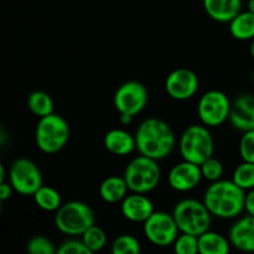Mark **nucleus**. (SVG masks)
Returning <instances> with one entry per match:
<instances>
[{"instance_id":"nucleus-1","label":"nucleus","mask_w":254,"mask_h":254,"mask_svg":"<svg viewBox=\"0 0 254 254\" xmlns=\"http://www.w3.org/2000/svg\"><path fill=\"white\" fill-rule=\"evenodd\" d=\"M134 136L139 154L154 160H161L170 155L176 143L171 127L159 118H148L141 122Z\"/></svg>"},{"instance_id":"nucleus-2","label":"nucleus","mask_w":254,"mask_h":254,"mask_svg":"<svg viewBox=\"0 0 254 254\" xmlns=\"http://www.w3.org/2000/svg\"><path fill=\"white\" fill-rule=\"evenodd\" d=\"M246 191L233 180H217L211 184L203 196V203L215 217L230 220L245 211Z\"/></svg>"},{"instance_id":"nucleus-3","label":"nucleus","mask_w":254,"mask_h":254,"mask_svg":"<svg viewBox=\"0 0 254 254\" xmlns=\"http://www.w3.org/2000/svg\"><path fill=\"white\" fill-rule=\"evenodd\" d=\"M69 126L64 117L51 113L42 117L35 129L37 148L46 154H55L64 148L69 140Z\"/></svg>"},{"instance_id":"nucleus-4","label":"nucleus","mask_w":254,"mask_h":254,"mask_svg":"<svg viewBox=\"0 0 254 254\" xmlns=\"http://www.w3.org/2000/svg\"><path fill=\"white\" fill-rule=\"evenodd\" d=\"M94 225V213L87 203L82 201H69L62 203L55 215V226L64 235L69 237L82 236Z\"/></svg>"},{"instance_id":"nucleus-5","label":"nucleus","mask_w":254,"mask_h":254,"mask_svg":"<svg viewBox=\"0 0 254 254\" xmlns=\"http://www.w3.org/2000/svg\"><path fill=\"white\" fill-rule=\"evenodd\" d=\"M173 216L181 233H189L198 237L210 230L212 215L203 201L201 202L193 198L179 201L174 207Z\"/></svg>"},{"instance_id":"nucleus-6","label":"nucleus","mask_w":254,"mask_h":254,"mask_svg":"<svg viewBox=\"0 0 254 254\" xmlns=\"http://www.w3.org/2000/svg\"><path fill=\"white\" fill-rule=\"evenodd\" d=\"M179 148L184 160L201 165L203 161L213 156L215 141L205 124H192L181 134Z\"/></svg>"},{"instance_id":"nucleus-7","label":"nucleus","mask_w":254,"mask_h":254,"mask_svg":"<svg viewBox=\"0 0 254 254\" xmlns=\"http://www.w3.org/2000/svg\"><path fill=\"white\" fill-rule=\"evenodd\" d=\"M124 179L131 192H150L158 188L161 179V170L158 165V160L140 154L127 165Z\"/></svg>"},{"instance_id":"nucleus-8","label":"nucleus","mask_w":254,"mask_h":254,"mask_svg":"<svg viewBox=\"0 0 254 254\" xmlns=\"http://www.w3.org/2000/svg\"><path fill=\"white\" fill-rule=\"evenodd\" d=\"M143 231L146 240L156 247L173 246L180 232L174 216L164 211H154L143 223Z\"/></svg>"},{"instance_id":"nucleus-9","label":"nucleus","mask_w":254,"mask_h":254,"mask_svg":"<svg viewBox=\"0 0 254 254\" xmlns=\"http://www.w3.org/2000/svg\"><path fill=\"white\" fill-rule=\"evenodd\" d=\"M231 101L223 92L212 89L203 94L198 101L197 113L206 127H220L230 118Z\"/></svg>"},{"instance_id":"nucleus-10","label":"nucleus","mask_w":254,"mask_h":254,"mask_svg":"<svg viewBox=\"0 0 254 254\" xmlns=\"http://www.w3.org/2000/svg\"><path fill=\"white\" fill-rule=\"evenodd\" d=\"M9 180L15 192L22 196H34L42 186V174L34 161L20 158L10 166Z\"/></svg>"},{"instance_id":"nucleus-11","label":"nucleus","mask_w":254,"mask_h":254,"mask_svg":"<svg viewBox=\"0 0 254 254\" xmlns=\"http://www.w3.org/2000/svg\"><path fill=\"white\" fill-rule=\"evenodd\" d=\"M113 103L119 114L135 117L148 103V91L140 82L128 81L121 84L114 93Z\"/></svg>"},{"instance_id":"nucleus-12","label":"nucleus","mask_w":254,"mask_h":254,"mask_svg":"<svg viewBox=\"0 0 254 254\" xmlns=\"http://www.w3.org/2000/svg\"><path fill=\"white\" fill-rule=\"evenodd\" d=\"M198 77L189 68L174 69L165 79V91L176 101H186L196 94L198 89Z\"/></svg>"},{"instance_id":"nucleus-13","label":"nucleus","mask_w":254,"mask_h":254,"mask_svg":"<svg viewBox=\"0 0 254 254\" xmlns=\"http://www.w3.org/2000/svg\"><path fill=\"white\" fill-rule=\"evenodd\" d=\"M202 179L200 165L186 160L173 166L168 176L170 188L179 192L193 190Z\"/></svg>"},{"instance_id":"nucleus-14","label":"nucleus","mask_w":254,"mask_h":254,"mask_svg":"<svg viewBox=\"0 0 254 254\" xmlns=\"http://www.w3.org/2000/svg\"><path fill=\"white\" fill-rule=\"evenodd\" d=\"M231 126L241 131L254 129V96L243 93L235 99L230 113Z\"/></svg>"},{"instance_id":"nucleus-15","label":"nucleus","mask_w":254,"mask_h":254,"mask_svg":"<svg viewBox=\"0 0 254 254\" xmlns=\"http://www.w3.org/2000/svg\"><path fill=\"white\" fill-rule=\"evenodd\" d=\"M122 215L130 222L144 223L154 212V205L144 193L127 195L121 205Z\"/></svg>"},{"instance_id":"nucleus-16","label":"nucleus","mask_w":254,"mask_h":254,"mask_svg":"<svg viewBox=\"0 0 254 254\" xmlns=\"http://www.w3.org/2000/svg\"><path fill=\"white\" fill-rule=\"evenodd\" d=\"M228 240L236 250L254 252V216L247 215L236 221L230 228Z\"/></svg>"},{"instance_id":"nucleus-17","label":"nucleus","mask_w":254,"mask_h":254,"mask_svg":"<svg viewBox=\"0 0 254 254\" xmlns=\"http://www.w3.org/2000/svg\"><path fill=\"white\" fill-rule=\"evenodd\" d=\"M206 14L218 22H230L242 9V0H203Z\"/></svg>"},{"instance_id":"nucleus-18","label":"nucleus","mask_w":254,"mask_h":254,"mask_svg":"<svg viewBox=\"0 0 254 254\" xmlns=\"http://www.w3.org/2000/svg\"><path fill=\"white\" fill-rule=\"evenodd\" d=\"M104 148L113 155L126 156L136 149L135 136L124 129H112L104 135Z\"/></svg>"},{"instance_id":"nucleus-19","label":"nucleus","mask_w":254,"mask_h":254,"mask_svg":"<svg viewBox=\"0 0 254 254\" xmlns=\"http://www.w3.org/2000/svg\"><path fill=\"white\" fill-rule=\"evenodd\" d=\"M128 185L126 179L119 176H109L99 185V196L108 203L122 202L128 193Z\"/></svg>"},{"instance_id":"nucleus-20","label":"nucleus","mask_w":254,"mask_h":254,"mask_svg":"<svg viewBox=\"0 0 254 254\" xmlns=\"http://www.w3.org/2000/svg\"><path fill=\"white\" fill-rule=\"evenodd\" d=\"M230 240L213 231H206L198 236V253L227 254L230 252Z\"/></svg>"},{"instance_id":"nucleus-21","label":"nucleus","mask_w":254,"mask_h":254,"mask_svg":"<svg viewBox=\"0 0 254 254\" xmlns=\"http://www.w3.org/2000/svg\"><path fill=\"white\" fill-rule=\"evenodd\" d=\"M230 32L235 39L241 41L254 39V14L241 11L230 21Z\"/></svg>"},{"instance_id":"nucleus-22","label":"nucleus","mask_w":254,"mask_h":254,"mask_svg":"<svg viewBox=\"0 0 254 254\" xmlns=\"http://www.w3.org/2000/svg\"><path fill=\"white\" fill-rule=\"evenodd\" d=\"M34 201L41 210L49 211V212H54V211L56 212L62 205V198L59 191L45 185H42L34 193Z\"/></svg>"},{"instance_id":"nucleus-23","label":"nucleus","mask_w":254,"mask_h":254,"mask_svg":"<svg viewBox=\"0 0 254 254\" xmlns=\"http://www.w3.org/2000/svg\"><path fill=\"white\" fill-rule=\"evenodd\" d=\"M27 107L30 112L39 118L54 113V101L51 96L44 91H34L27 97Z\"/></svg>"},{"instance_id":"nucleus-24","label":"nucleus","mask_w":254,"mask_h":254,"mask_svg":"<svg viewBox=\"0 0 254 254\" xmlns=\"http://www.w3.org/2000/svg\"><path fill=\"white\" fill-rule=\"evenodd\" d=\"M232 180L245 191L254 189V163L243 161L233 171Z\"/></svg>"},{"instance_id":"nucleus-25","label":"nucleus","mask_w":254,"mask_h":254,"mask_svg":"<svg viewBox=\"0 0 254 254\" xmlns=\"http://www.w3.org/2000/svg\"><path fill=\"white\" fill-rule=\"evenodd\" d=\"M81 240L92 253L99 252L107 245V235L101 227L93 225L81 236Z\"/></svg>"},{"instance_id":"nucleus-26","label":"nucleus","mask_w":254,"mask_h":254,"mask_svg":"<svg viewBox=\"0 0 254 254\" xmlns=\"http://www.w3.org/2000/svg\"><path fill=\"white\" fill-rule=\"evenodd\" d=\"M112 252L114 254H136L140 252V245L133 236H119L112 243Z\"/></svg>"},{"instance_id":"nucleus-27","label":"nucleus","mask_w":254,"mask_h":254,"mask_svg":"<svg viewBox=\"0 0 254 254\" xmlns=\"http://www.w3.org/2000/svg\"><path fill=\"white\" fill-rule=\"evenodd\" d=\"M173 247L174 252L178 254H196L198 253V237L189 233H181L175 240Z\"/></svg>"},{"instance_id":"nucleus-28","label":"nucleus","mask_w":254,"mask_h":254,"mask_svg":"<svg viewBox=\"0 0 254 254\" xmlns=\"http://www.w3.org/2000/svg\"><path fill=\"white\" fill-rule=\"evenodd\" d=\"M26 251L31 254H54L57 253L51 240L44 236H35L30 238L26 245Z\"/></svg>"},{"instance_id":"nucleus-29","label":"nucleus","mask_w":254,"mask_h":254,"mask_svg":"<svg viewBox=\"0 0 254 254\" xmlns=\"http://www.w3.org/2000/svg\"><path fill=\"white\" fill-rule=\"evenodd\" d=\"M201 173H202V178L206 180L215 183V181L221 180L223 175V165L220 160L211 156L207 160L203 161L200 165Z\"/></svg>"},{"instance_id":"nucleus-30","label":"nucleus","mask_w":254,"mask_h":254,"mask_svg":"<svg viewBox=\"0 0 254 254\" xmlns=\"http://www.w3.org/2000/svg\"><path fill=\"white\" fill-rule=\"evenodd\" d=\"M240 154L243 161L254 163V129L243 133L240 141Z\"/></svg>"},{"instance_id":"nucleus-31","label":"nucleus","mask_w":254,"mask_h":254,"mask_svg":"<svg viewBox=\"0 0 254 254\" xmlns=\"http://www.w3.org/2000/svg\"><path fill=\"white\" fill-rule=\"evenodd\" d=\"M59 254H92L91 251L87 248L82 240H72L64 241L59 248H57Z\"/></svg>"},{"instance_id":"nucleus-32","label":"nucleus","mask_w":254,"mask_h":254,"mask_svg":"<svg viewBox=\"0 0 254 254\" xmlns=\"http://www.w3.org/2000/svg\"><path fill=\"white\" fill-rule=\"evenodd\" d=\"M14 188L11 186V184H7L5 181L0 183V200L1 202L6 201L7 198L11 197L12 192H14Z\"/></svg>"},{"instance_id":"nucleus-33","label":"nucleus","mask_w":254,"mask_h":254,"mask_svg":"<svg viewBox=\"0 0 254 254\" xmlns=\"http://www.w3.org/2000/svg\"><path fill=\"white\" fill-rule=\"evenodd\" d=\"M245 211L248 215L254 216V189L248 190V193H246Z\"/></svg>"},{"instance_id":"nucleus-34","label":"nucleus","mask_w":254,"mask_h":254,"mask_svg":"<svg viewBox=\"0 0 254 254\" xmlns=\"http://www.w3.org/2000/svg\"><path fill=\"white\" fill-rule=\"evenodd\" d=\"M133 118L134 117L129 116V114H121V116H119V122H121L123 126H128V124L131 123Z\"/></svg>"},{"instance_id":"nucleus-35","label":"nucleus","mask_w":254,"mask_h":254,"mask_svg":"<svg viewBox=\"0 0 254 254\" xmlns=\"http://www.w3.org/2000/svg\"><path fill=\"white\" fill-rule=\"evenodd\" d=\"M2 181H5V169H4V165H0V183H2Z\"/></svg>"},{"instance_id":"nucleus-36","label":"nucleus","mask_w":254,"mask_h":254,"mask_svg":"<svg viewBox=\"0 0 254 254\" xmlns=\"http://www.w3.org/2000/svg\"><path fill=\"white\" fill-rule=\"evenodd\" d=\"M247 10H248V11L253 12V14H254V0H248Z\"/></svg>"},{"instance_id":"nucleus-37","label":"nucleus","mask_w":254,"mask_h":254,"mask_svg":"<svg viewBox=\"0 0 254 254\" xmlns=\"http://www.w3.org/2000/svg\"><path fill=\"white\" fill-rule=\"evenodd\" d=\"M251 55H252V57L254 59V39H253L252 44H251Z\"/></svg>"}]
</instances>
